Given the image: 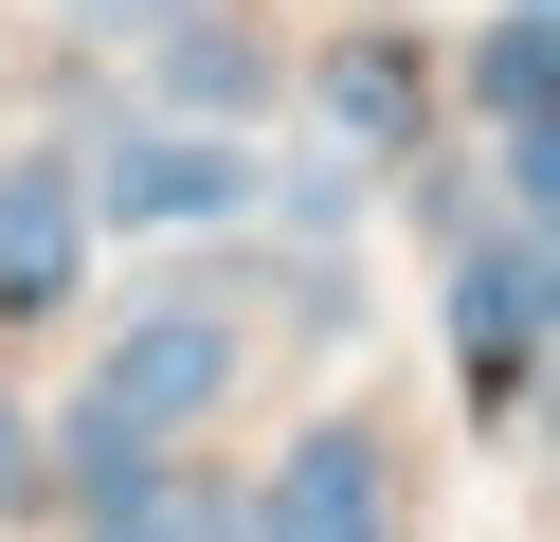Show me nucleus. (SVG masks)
Masks as SVG:
<instances>
[{"instance_id":"12","label":"nucleus","mask_w":560,"mask_h":542,"mask_svg":"<svg viewBox=\"0 0 560 542\" xmlns=\"http://www.w3.org/2000/svg\"><path fill=\"white\" fill-rule=\"evenodd\" d=\"M55 488V452H37V416H19V397H0V524H19V506Z\"/></svg>"},{"instance_id":"4","label":"nucleus","mask_w":560,"mask_h":542,"mask_svg":"<svg viewBox=\"0 0 560 542\" xmlns=\"http://www.w3.org/2000/svg\"><path fill=\"white\" fill-rule=\"evenodd\" d=\"M254 542H398V470H380L362 416H307L254 488Z\"/></svg>"},{"instance_id":"9","label":"nucleus","mask_w":560,"mask_h":542,"mask_svg":"<svg viewBox=\"0 0 560 542\" xmlns=\"http://www.w3.org/2000/svg\"><path fill=\"white\" fill-rule=\"evenodd\" d=\"M307 91H326V127H343V145H416V55H398V36H343Z\"/></svg>"},{"instance_id":"8","label":"nucleus","mask_w":560,"mask_h":542,"mask_svg":"<svg viewBox=\"0 0 560 542\" xmlns=\"http://www.w3.org/2000/svg\"><path fill=\"white\" fill-rule=\"evenodd\" d=\"M470 108H488V127H560V19L506 0V19L470 36Z\"/></svg>"},{"instance_id":"13","label":"nucleus","mask_w":560,"mask_h":542,"mask_svg":"<svg viewBox=\"0 0 560 542\" xmlns=\"http://www.w3.org/2000/svg\"><path fill=\"white\" fill-rule=\"evenodd\" d=\"M73 19H91V36H163L182 0H73Z\"/></svg>"},{"instance_id":"15","label":"nucleus","mask_w":560,"mask_h":542,"mask_svg":"<svg viewBox=\"0 0 560 542\" xmlns=\"http://www.w3.org/2000/svg\"><path fill=\"white\" fill-rule=\"evenodd\" d=\"M524 19H560V0H524Z\"/></svg>"},{"instance_id":"3","label":"nucleus","mask_w":560,"mask_h":542,"mask_svg":"<svg viewBox=\"0 0 560 542\" xmlns=\"http://www.w3.org/2000/svg\"><path fill=\"white\" fill-rule=\"evenodd\" d=\"M560 344V235H452V361L470 380H524V361Z\"/></svg>"},{"instance_id":"14","label":"nucleus","mask_w":560,"mask_h":542,"mask_svg":"<svg viewBox=\"0 0 560 542\" xmlns=\"http://www.w3.org/2000/svg\"><path fill=\"white\" fill-rule=\"evenodd\" d=\"M542 452H560V344H542Z\"/></svg>"},{"instance_id":"2","label":"nucleus","mask_w":560,"mask_h":542,"mask_svg":"<svg viewBox=\"0 0 560 542\" xmlns=\"http://www.w3.org/2000/svg\"><path fill=\"white\" fill-rule=\"evenodd\" d=\"M235 199H254V145H235V127H163V108H145V127L91 145V217L199 235V217H235Z\"/></svg>"},{"instance_id":"11","label":"nucleus","mask_w":560,"mask_h":542,"mask_svg":"<svg viewBox=\"0 0 560 542\" xmlns=\"http://www.w3.org/2000/svg\"><path fill=\"white\" fill-rule=\"evenodd\" d=\"M506 217H524V235H560V127H506Z\"/></svg>"},{"instance_id":"7","label":"nucleus","mask_w":560,"mask_h":542,"mask_svg":"<svg viewBox=\"0 0 560 542\" xmlns=\"http://www.w3.org/2000/svg\"><path fill=\"white\" fill-rule=\"evenodd\" d=\"M55 488H73L91 524H127V506L163 488V434H127V416H91V397H73V416H55Z\"/></svg>"},{"instance_id":"1","label":"nucleus","mask_w":560,"mask_h":542,"mask_svg":"<svg viewBox=\"0 0 560 542\" xmlns=\"http://www.w3.org/2000/svg\"><path fill=\"white\" fill-rule=\"evenodd\" d=\"M218 397H235V325H218V289L127 308V325H109V361H91V416H127V434H199Z\"/></svg>"},{"instance_id":"5","label":"nucleus","mask_w":560,"mask_h":542,"mask_svg":"<svg viewBox=\"0 0 560 542\" xmlns=\"http://www.w3.org/2000/svg\"><path fill=\"white\" fill-rule=\"evenodd\" d=\"M73 272H91V163L73 145H19V163H0V308L19 325L73 308Z\"/></svg>"},{"instance_id":"6","label":"nucleus","mask_w":560,"mask_h":542,"mask_svg":"<svg viewBox=\"0 0 560 542\" xmlns=\"http://www.w3.org/2000/svg\"><path fill=\"white\" fill-rule=\"evenodd\" d=\"M163 91H182L163 127H218V108H254V91H271V55H254L235 19H199V0H182V19H163Z\"/></svg>"},{"instance_id":"10","label":"nucleus","mask_w":560,"mask_h":542,"mask_svg":"<svg viewBox=\"0 0 560 542\" xmlns=\"http://www.w3.org/2000/svg\"><path fill=\"white\" fill-rule=\"evenodd\" d=\"M91 542H254V506H235L218 470H163V488L127 506V524H91Z\"/></svg>"}]
</instances>
